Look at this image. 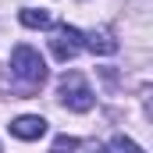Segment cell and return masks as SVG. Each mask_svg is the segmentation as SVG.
Segmentation results:
<instances>
[{"label": "cell", "instance_id": "obj_7", "mask_svg": "<svg viewBox=\"0 0 153 153\" xmlns=\"http://www.w3.org/2000/svg\"><path fill=\"white\" fill-rule=\"evenodd\" d=\"M111 153H143V146H135L132 139H125V135H117L114 143H111Z\"/></svg>", "mask_w": 153, "mask_h": 153}, {"label": "cell", "instance_id": "obj_8", "mask_svg": "<svg viewBox=\"0 0 153 153\" xmlns=\"http://www.w3.org/2000/svg\"><path fill=\"white\" fill-rule=\"evenodd\" d=\"M78 146V139H71V135H61L57 143H53V153H64V150H75Z\"/></svg>", "mask_w": 153, "mask_h": 153}, {"label": "cell", "instance_id": "obj_1", "mask_svg": "<svg viewBox=\"0 0 153 153\" xmlns=\"http://www.w3.org/2000/svg\"><path fill=\"white\" fill-rule=\"evenodd\" d=\"M11 71L18 78H25L29 85H43L46 82V64H43V57H39L32 46H14L11 50Z\"/></svg>", "mask_w": 153, "mask_h": 153}, {"label": "cell", "instance_id": "obj_3", "mask_svg": "<svg viewBox=\"0 0 153 153\" xmlns=\"http://www.w3.org/2000/svg\"><path fill=\"white\" fill-rule=\"evenodd\" d=\"M50 50H53L57 61H71L78 50H82V32H78L75 25H61L53 32V39H50Z\"/></svg>", "mask_w": 153, "mask_h": 153}, {"label": "cell", "instance_id": "obj_6", "mask_svg": "<svg viewBox=\"0 0 153 153\" xmlns=\"http://www.w3.org/2000/svg\"><path fill=\"white\" fill-rule=\"evenodd\" d=\"M18 18H22V25H25V29H50V25H53L50 11H43V7H25Z\"/></svg>", "mask_w": 153, "mask_h": 153}, {"label": "cell", "instance_id": "obj_5", "mask_svg": "<svg viewBox=\"0 0 153 153\" xmlns=\"http://www.w3.org/2000/svg\"><path fill=\"white\" fill-rule=\"evenodd\" d=\"M82 46H89L93 53H103V57L117 53V39L111 32H89V36H82Z\"/></svg>", "mask_w": 153, "mask_h": 153}, {"label": "cell", "instance_id": "obj_2", "mask_svg": "<svg viewBox=\"0 0 153 153\" xmlns=\"http://www.w3.org/2000/svg\"><path fill=\"white\" fill-rule=\"evenodd\" d=\"M61 100H64L68 111H78V114L93 111V103H96L93 89L85 85V78L78 75V71H64L61 75Z\"/></svg>", "mask_w": 153, "mask_h": 153}, {"label": "cell", "instance_id": "obj_4", "mask_svg": "<svg viewBox=\"0 0 153 153\" xmlns=\"http://www.w3.org/2000/svg\"><path fill=\"white\" fill-rule=\"evenodd\" d=\"M11 135H18V139H25V143L43 139V135H46V121L39 114H22V117L11 121Z\"/></svg>", "mask_w": 153, "mask_h": 153}]
</instances>
